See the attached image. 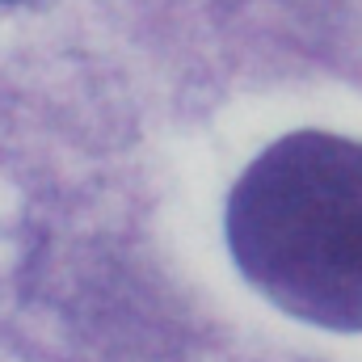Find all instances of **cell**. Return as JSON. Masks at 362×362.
I'll return each instance as SVG.
<instances>
[{"mask_svg": "<svg viewBox=\"0 0 362 362\" xmlns=\"http://www.w3.org/2000/svg\"><path fill=\"white\" fill-rule=\"evenodd\" d=\"M228 249L274 308L362 333V144L295 131L232 185Z\"/></svg>", "mask_w": 362, "mask_h": 362, "instance_id": "1", "label": "cell"}, {"mask_svg": "<svg viewBox=\"0 0 362 362\" xmlns=\"http://www.w3.org/2000/svg\"><path fill=\"white\" fill-rule=\"evenodd\" d=\"M0 4H21V0H0Z\"/></svg>", "mask_w": 362, "mask_h": 362, "instance_id": "2", "label": "cell"}]
</instances>
